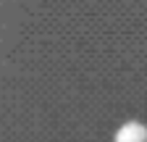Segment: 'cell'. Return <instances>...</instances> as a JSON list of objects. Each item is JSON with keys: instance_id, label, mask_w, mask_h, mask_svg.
Listing matches in <instances>:
<instances>
[{"instance_id": "1", "label": "cell", "mask_w": 147, "mask_h": 142, "mask_svg": "<svg viewBox=\"0 0 147 142\" xmlns=\"http://www.w3.org/2000/svg\"><path fill=\"white\" fill-rule=\"evenodd\" d=\"M116 142H147V126L139 121H129L116 132Z\"/></svg>"}]
</instances>
